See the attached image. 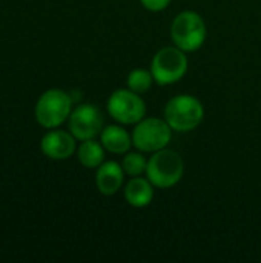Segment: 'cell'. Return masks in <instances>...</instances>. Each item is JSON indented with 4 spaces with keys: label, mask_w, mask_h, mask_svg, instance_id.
<instances>
[{
    "label": "cell",
    "mask_w": 261,
    "mask_h": 263,
    "mask_svg": "<svg viewBox=\"0 0 261 263\" xmlns=\"http://www.w3.org/2000/svg\"><path fill=\"white\" fill-rule=\"evenodd\" d=\"M205 119L202 102L189 94H178L168 100L165 106V120L177 133H189L200 126Z\"/></svg>",
    "instance_id": "cell-1"
},
{
    "label": "cell",
    "mask_w": 261,
    "mask_h": 263,
    "mask_svg": "<svg viewBox=\"0 0 261 263\" xmlns=\"http://www.w3.org/2000/svg\"><path fill=\"white\" fill-rule=\"evenodd\" d=\"M185 174V163L178 153L163 148L152 153L146 166V177L155 188L168 190L180 183Z\"/></svg>",
    "instance_id": "cell-2"
},
{
    "label": "cell",
    "mask_w": 261,
    "mask_h": 263,
    "mask_svg": "<svg viewBox=\"0 0 261 263\" xmlns=\"http://www.w3.org/2000/svg\"><path fill=\"white\" fill-rule=\"evenodd\" d=\"M208 31L203 17L195 11H182L171 25V39L174 45L185 52L200 49L206 40Z\"/></svg>",
    "instance_id": "cell-3"
},
{
    "label": "cell",
    "mask_w": 261,
    "mask_h": 263,
    "mask_svg": "<svg viewBox=\"0 0 261 263\" xmlns=\"http://www.w3.org/2000/svg\"><path fill=\"white\" fill-rule=\"evenodd\" d=\"M188 55L183 49L174 46H165L158 49L151 63V72L154 82L160 86H168L180 82L188 72Z\"/></svg>",
    "instance_id": "cell-4"
},
{
    "label": "cell",
    "mask_w": 261,
    "mask_h": 263,
    "mask_svg": "<svg viewBox=\"0 0 261 263\" xmlns=\"http://www.w3.org/2000/svg\"><path fill=\"white\" fill-rule=\"evenodd\" d=\"M132 146L142 153H155L168 148L172 139V128L165 119L145 117L132 131Z\"/></svg>",
    "instance_id": "cell-5"
},
{
    "label": "cell",
    "mask_w": 261,
    "mask_h": 263,
    "mask_svg": "<svg viewBox=\"0 0 261 263\" xmlns=\"http://www.w3.org/2000/svg\"><path fill=\"white\" fill-rule=\"evenodd\" d=\"M72 112V97L62 89H48L35 105L37 122L48 129L60 126Z\"/></svg>",
    "instance_id": "cell-6"
},
{
    "label": "cell",
    "mask_w": 261,
    "mask_h": 263,
    "mask_svg": "<svg viewBox=\"0 0 261 263\" xmlns=\"http://www.w3.org/2000/svg\"><path fill=\"white\" fill-rule=\"evenodd\" d=\"M109 116L122 125H135L146 117V105L142 94L128 89H115L106 103Z\"/></svg>",
    "instance_id": "cell-7"
},
{
    "label": "cell",
    "mask_w": 261,
    "mask_h": 263,
    "mask_svg": "<svg viewBox=\"0 0 261 263\" xmlns=\"http://www.w3.org/2000/svg\"><path fill=\"white\" fill-rule=\"evenodd\" d=\"M103 129V117L97 106L91 103L78 105L69 116V131L77 140H89Z\"/></svg>",
    "instance_id": "cell-8"
},
{
    "label": "cell",
    "mask_w": 261,
    "mask_h": 263,
    "mask_svg": "<svg viewBox=\"0 0 261 263\" xmlns=\"http://www.w3.org/2000/svg\"><path fill=\"white\" fill-rule=\"evenodd\" d=\"M40 149L52 160L69 159L75 153V137L71 133L52 129L42 137Z\"/></svg>",
    "instance_id": "cell-9"
},
{
    "label": "cell",
    "mask_w": 261,
    "mask_h": 263,
    "mask_svg": "<svg viewBox=\"0 0 261 263\" xmlns=\"http://www.w3.org/2000/svg\"><path fill=\"white\" fill-rule=\"evenodd\" d=\"M125 183V171L123 166L117 162H103L95 173V185L97 190L103 196L117 194Z\"/></svg>",
    "instance_id": "cell-10"
},
{
    "label": "cell",
    "mask_w": 261,
    "mask_h": 263,
    "mask_svg": "<svg viewBox=\"0 0 261 263\" xmlns=\"http://www.w3.org/2000/svg\"><path fill=\"white\" fill-rule=\"evenodd\" d=\"M154 188L148 177H131L125 185V200L132 208H145L154 199Z\"/></svg>",
    "instance_id": "cell-11"
},
{
    "label": "cell",
    "mask_w": 261,
    "mask_h": 263,
    "mask_svg": "<svg viewBox=\"0 0 261 263\" xmlns=\"http://www.w3.org/2000/svg\"><path fill=\"white\" fill-rule=\"evenodd\" d=\"M100 142L112 154H125L132 146V136L120 125H109L102 129Z\"/></svg>",
    "instance_id": "cell-12"
},
{
    "label": "cell",
    "mask_w": 261,
    "mask_h": 263,
    "mask_svg": "<svg viewBox=\"0 0 261 263\" xmlns=\"http://www.w3.org/2000/svg\"><path fill=\"white\" fill-rule=\"evenodd\" d=\"M77 156H78L80 163L85 168L94 170V168H98L105 162V148L102 142L98 143L94 139L83 140L77 149Z\"/></svg>",
    "instance_id": "cell-13"
},
{
    "label": "cell",
    "mask_w": 261,
    "mask_h": 263,
    "mask_svg": "<svg viewBox=\"0 0 261 263\" xmlns=\"http://www.w3.org/2000/svg\"><path fill=\"white\" fill-rule=\"evenodd\" d=\"M154 83V77L151 69L135 68L128 76V88L137 94H145L151 89Z\"/></svg>",
    "instance_id": "cell-14"
},
{
    "label": "cell",
    "mask_w": 261,
    "mask_h": 263,
    "mask_svg": "<svg viewBox=\"0 0 261 263\" xmlns=\"http://www.w3.org/2000/svg\"><path fill=\"white\" fill-rule=\"evenodd\" d=\"M122 166L126 176L129 177H138L142 174H146V166H148V159L143 156L142 151H134V153H126L123 160H122Z\"/></svg>",
    "instance_id": "cell-15"
},
{
    "label": "cell",
    "mask_w": 261,
    "mask_h": 263,
    "mask_svg": "<svg viewBox=\"0 0 261 263\" xmlns=\"http://www.w3.org/2000/svg\"><path fill=\"white\" fill-rule=\"evenodd\" d=\"M140 3L143 5L145 9L151 12H160L169 6L171 0H140Z\"/></svg>",
    "instance_id": "cell-16"
}]
</instances>
